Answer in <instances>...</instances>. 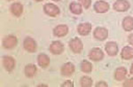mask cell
Masks as SVG:
<instances>
[{
	"instance_id": "484cf974",
	"label": "cell",
	"mask_w": 133,
	"mask_h": 87,
	"mask_svg": "<svg viewBox=\"0 0 133 87\" xmlns=\"http://www.w3.org/2000/svg\"><path fill=\"white\" fill-rule=\"evenodd\" d=\"M73 86H74V84H73L72 81H69V80L65 81L61 84V87H73Z\"/></svg>"
},
{
	"instance_id": "e0dca14e",
	"label": "cell",
	"mask_w": 133,
	"mask_h": 87,
	"mask_svg": "<svg viewBox=\"0 0 133 87\" xmlns=\"http://www.w3.org/2000/svg\"><path fill=\"white\" fill-rule=\"evenodd\" d=\"M37 62L40 67L45 69V68L48 67L49 64H50V58H49L46 54L41 53L38 55V57H37Z\"/></svg>"
},
{
	"instance_id": "cb8c5ba5",
	"label": "cell",
	"mask_w": 133,
	"mask_h": 87,
	"mask_svg": "<svg viewBox=\"0 0 133 87\" xmlns=\"http://www.w3.org/2000/svg\"><path fill=\"white\" fill-rule=\"evenodd\" d=\"M80 2V4L82 5V6L85 8V9H88V8L91 6V0H78Z\"/></svg>"
},
{
	"instance_id": "ac0fdd59",
	"label": "cell",
	"mask_w": 133,
	"mask_h": 87,
	"mask_svg": "<svg viewBox=\"0 0 133 87\" xmlns=\"http://www.w3.org/2000/svg\"><path fill=\"white\" fill-rule=\"evenodd\" d=\"M121 56L123 60H131L133 58V50L130 46H124L122 50Z\"/></svg>"
},
{
	"instance_id": "5b68a950",
	"label": "cell",
	"mask_w": 133,
	"mask_h": 87,
	"mask_svg": "<svg viewBox=\"0 0 133 87\" xmlns=\"http://www.w3.org/2000/svg\"><path fill=\"white\" fill-rule=\"evenodd\" d=\"M93 36L96 39L99 40V41H104V40L107 39L108 37V30L106 28L98 27V28H96L95 30H94Z\"/></svg>"
},
{
	"instance_id": "f1b7e54d",
	"label": "cell",
	"mask_w": 133,
	"mask_h": 87,
	"mask_svg": "<svg viewBox=\"0 0 133 87\" xmlns=\"http://www.w3.org/2000/svg\"><path fill=\"white\" fill-rule=\"evenodd\" d=\"M130 74H133V63L131 64V66H130Z\"/></svg>"
},
{
	"instance_id": "8992f818",
	"label": "cell",
	"mask_w": 133,
	"mask_h": 87,
	"mask_svg": "<svg viewBox=\"0 0 133 87\" xmlns=\"http://www.w3.org/2000/svg\"><path fill=\"white\" fill-rule=\"evenodd\" d=\"M49 50L52 54H61L64 52V44L59 41H54L50 44Z\"/></svg>"
},
{
	"instance_id": "d4e9b609",
	"label": "cell",
	"mask_w": 133,
	"mask_h": 87,
	"mask_svg": "<svg viewBox=\"0 0 133 87\" xmlns=\"http://www.w3.org/2000/svg\"><path fill=\"white\" fill-rule=\"evenodd\" d=\"M124 87H133V78H129L123 83Z\"/></svg>"
},
{
	"instance_id": "d6986e66",
	"label": "cell",
	"mask_w": 133,
	"mask_h": 87,
	"mask_svg": "<svg viewBox=\"0 0 133 87\" xmlns=\"http://www.w3.org/2000/svg\"><path fill=\"white\" fill-rule=\"evenodd\" d=\"M123 27L125 31H131L133 29V18L131 16H127L123 21Z\"/></svg>"
},
{
	"instance_id": "83f0119b",
	"label": "cell",
	"mask_w": 133,
	"mask_h": 87,
	"mask_svg": "<svg viewBox=\"0 0 133 87\" xmlns=\"http://www.w3.org/2000/svg\"><path fill=\"white\" fill-rule=\"evenodd\" d=\"M128 40H129V43H130L131 45H133V34H130L128 37Z\"/></svg>"
},
{
	"instance_id": "4316f807",
	"label": "cell",
	"mask_w": 133,
	"mask_h": 87,
	"mask_svg": "<svg viewBox=\"0 0 133 87\" xmlns=\"http://www.w3.org/2000/svg\"><path fill=\"white\" fill-rule=\"evenodd\" d=\"M96 86H97V87H108V83H106V82L100 81V82L97 83Z\"/></svg>"
},
{
	"instance_id": "44dd1931",
	"label": "cell",
	"mask_w": 133,
	"mask_h": 87,
	"mask_svg": "<svg viewBox=\"0 0 133 87\" xmlns=\"http://www.w3.org/2000/svg\"><path fill=\"white\" fill-rule=\"evenodd\" d=\"M24 71H25V75H26L27 77H29V78L33 77V76H35L36 73V65H34V64L27 65L25 67Z\"/></svg>"
},
{
	"instance_id": "603a6c76",
	"label": "cell",
	"mask_w": 133,
	"mask_h": 87,
	"mask_svg": "<svg viewBox=\"0 0 133 87\" xmlns=\"http://www.w3.org/2000/svg\"><path fill=\"white\" fill-rule=\"evenodd\" d=\"M80 84L82 87H91L92 85V79L89 76H83L80 80Z\"/></svg>"
},
{
	"instance_id": "277c9868",
	"label": "cell",
	"mask_w": 133,
	"mask_h": 87,
	"mask_svg": "<svg viewBox=\"0 0 133 87\" xmlns=\"http://www.w3.org/2000/svg\"><path fill=\"white\" fill-rule=\"evenodd\" d=\"M89 58L93 61H99L104 58V52L98 47H94L90 51Z\"/></svg>"
},
{
	"instance_id": "9c48e42d",
	"label": "cell",
	"mask_w": 133,
	"mask_h": 87,
	"mask_svg": "<svg viewBox=\"0 0 133 87\" xmlns=\"http://www.w3.org/2000/svg\"><path fill=\"white\" fill-rule=\"evenodd\" d=\"M68 27L65 24L58 25L53 29V35L58 37H65L66 35H68Z\"/></svg>"
},
{
	"instance_id": "6da1fadb",
	"label": "cell",
	"mask_w": 133,
	"mask_h": 87,
	"mask_svg": "<svg viewBox=\"0 0 133 87\" xmlns=\"http://www.w3.org/2000/svg\"><path fill=\"white\" fill-rule=\"evenodd\" d=\"M69 47L74 53H80V52L83 51V44L82 40L78 37L73 38V39L70 40V42H69Z\"/></svg>"
},
{
	"instance_id": "ba28073f",
	"label": "cell",
	"mask_w": 133,
	"mask_h": 87,
	"mask_svg": "<svg viewBox=\"0 0 133 87\" xmlns=\"http://www.w3.org/2000/svg\"><path fill=\"white\" fill-rule=\"evenodd\" d=\"M113 7L117 12H126L130 8V3L127 0H117L115 2Z\"/></svg>"
},
{
	"instance_id": "4dcf8cb0",
	"label": "cell",
	"mask_w": 133,
	"mask_h": 87,
	"mask_svg": "<svg viewBox=\"0 0 133 87\" xmlns=\"http://www.w3.org/2000/svg\"><path fill=\"white\" fill-rule=\"evenodd\" d=\"M53 1H59V0H53Z\"/></svg>"
},
{
	"instance_id": "5bb4252c",
	"label": "cell",
	"mask_w": 133,
	"mask_h": 87,
	"mask_svg": "<svg viewBox=\"0 0 133 87\" xmlns=\"http://www.w3.org/2000/svg\"><path fill=\"white\" fill-rule=\"evenodd\" d=\"M91 30V24L89 22H83L78 25L77 31L81 36H87L89 35Z\"/></svg>"
},
{
	"instance_id": "30bf717a",
	"label": "cell",
	"mask_w": 133,
	"mask_h": 87,
	"mask_svg": "<svg viewBox=\"0 0 133 87\" xmlns=\"http://www.w3.org/2000/svg\"><path fill=\"white\" fill-rule=\"evenodd\" d=\"M3 65L6 71L11 72L15 67V60L11 56H5L3 58Z\"/></svg>"
},
{
	"instance_id": "4fadbf2b",
	"label": "cell",
	"mask_w": 133,
	"mask_h": 87,
	"mask_svg": "<svg viewBox=\"0 0 133 87\" xmlns=\"http://www.w3.org/2000/svg\"><path fill=\"white\" fill-rule=\"evenodd\" d=\"M61 75L64 76H70L73 75V73L75 72V66L71 62H68L65 63L63 66L61 67Z\"/></svg>"
},
{
	"instance_id": "ffe728a7",
	"label": "cell",
	"mask_w": 133,
	"mask_h": 87,
	"mask_svg": "<svg viewBox=\"0 0 133 87\" xmlns=\"http://www.w3.org/2000/svg\"><path fill=\"white\" fill-rule=\"evenodd\" d=\"M69 9L71 12H73L74 14H76V15H79L83 12V7L82 5L79 3H76V2H72L69 5Z\"/></svg>"
},
{
	"instance_id": "52a82bcc",
	"label": "cell",
	"mask_w": 133,
	"mask_h": 87,
	"mask_svg": "<svg viewBox=\"0 0 133 87\" xmlns=\"http://www.w3.org/2000/svg\"><path fill=\"white\" fill-rule=\"evenodd\" d=\"M17 38L15 36L9 35L3 40V46L5 49H12L16 46L17 44Z\"/></svg>"
},
{
	"instance_id": "9a60e30c",
	"label": "cell",
	"mask_w": 133,
	"mask_h": 87,
	"mask_svg": "<svg viewBox=\"0 0 133 87\" xmlns=\"http://www.w3.org/2000/svg\"><path fill=\"white\" fill-rule=\"evenodd\" d=\"M127 69L124 67H119L115 69V78L116 81H123L127 76Z\"/></svg>"
},
{
	"instance_id": "8fae6325",
	"label": "cell",
	"mask_w": 133,
	"mask_h": 87,
	"mask_svg": "<svg viewBox=\"0 0 133 87\" xmlns=\"http://www.w3.org/2000/svg\"><path fill=\"white\" fill-rule=\"evenodd\" d=\"M109 4L106 1H98L94 5V10L98 14H104L109 10Z\"/></svg>"
},
{
	"instance_id": "f546056e",
	"label": "cell",
	"mask_w": 133,
	"mask_h": 87,
	"mask_svg": "<svg viewBox=\"0 0 133 87\" xmlns=\"http://www.w3.org/2000/svg\"><path fill=\"white\" fill-rule=\"evenodd\" d=\"M35 1H36V2H42L43 0H35Z\"/></svg>"
},
{
	"instance_id": "3957f363",
	"label": "cell",
	"mask_w": 133,
	"mask_h": 87,
	"mask_svg": "<svg viewBox=\"0 0 133 87\" xmlns=\"http://www.w3.org/2000/svg\"><path fill=\"white\" fill-rule=\"evenodd\" d=\"M44 11L47 15L51 17H56L58 14H59V8L54 4H46L44 5Z\"/></svg>"
},
{
	"instance_id": "7a4b0ae2",
	"label": "cell",
	"mask_w": 133,
	"mask_h": 87,
	"mask_svg": "<svg viewBox=\"0 0 133 87\" xmlns=\"http://www.w3.org/2000/svg\"><path fill=\"white\" fill-rule=\"evenodd\" d=\"M23 46H24V49L29 52H35L37 49L36 42L30 37H27L25 38L23 42Z\"/></svg>"
},
{
	"instance_id": "7c38bea8",
	"label": "cell",
	"mask_w": 133,
	"mask_h": 87,
	"mask_svg": "<svg viewBox=\"0 0 133 87\" xmlns=\"http://www.w3.org/2000/svg\"><path fill=\"white\" fill-rule=\"evenodd\" d=\"M105 50L109 56H115L118 53V45L115 42H108L105 46Z\"/></svg>"
},
{
	"instance_id": "2e32d148",
	"label": "cell",
	"mask_w": 133,
	"mask_h": 87,
	"mask_svg": "<svg viewBox=\"0 0 133 87\" xmlns=\"http://www.w3.org/2000/svg\"><path fill=\"white\" fill-rule=\"evenodd\" d=\"M10 11L16 17H20L23 12V5L21 3H14L11 5Z\"/></svg>"
},
{
	"instance_id": "7402d4cb",
	"label": "cell",
	"mask_w": 133,
	"mask_h": 87,
	"mask_svg": "<svg viewBox=\"0 0 133 87\" xmlns=\"http://www.w3.org/2000/svg\"><path fill=\"white\" fill-rule=\"evenodd\" d=\"M81 69L84 73H90V72H91L92 69L91 63L88 61H83L82 64H81Z\"/></svg>"
}]
</instances>
